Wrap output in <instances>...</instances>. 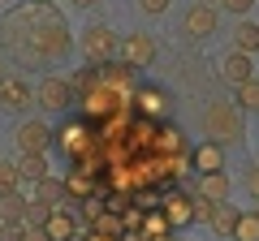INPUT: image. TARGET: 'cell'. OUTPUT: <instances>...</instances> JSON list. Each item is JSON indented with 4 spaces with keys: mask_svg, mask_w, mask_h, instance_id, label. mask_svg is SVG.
<instances>
[{
    "mask_svg": "<svg viewBox=\"0 0 259 241\" xmlns=\"http://www.w3.org/2000/svg\"><path fill=\"white\" fill-rule=\"evenodd\" d=\"M82 56H87V65L117 61V56H121V35H117L112 26H87V35H82Z\"/></svg>",
    "mask_w": 259,
    "mask_h": 241,
    "instance_id": "52a82bcc",
    "label": "cell"
},
{
    "mask_svg": "<svg viewBox=\"0 0 259 241\" xmlns=\"http://www.w3.org/2000/svg\"><path fill=\"white\" fill-rule=\"evenodd\" d=\"M0 43L18 52L30 65H48V61H61L69 52V26L56 13V5H44V0H30L18 13L0 22Z\"/></svg>",
    "mask_w": 259,
    "mask_h": 241,
    "instance_id": "7a4b0ae2",
    "label": "cell"
},
{
    "mask_svg": "<svg viewBox=\"0 0 259 241\" xmlns=\"http://www.w3.org/2000/svg\"><path fill=\"white\" fill-rule=\"evenodd\" d=\"M35 198H44L48 207H61V203H65V176H61V181H56V176L35 181Z\"/></svg>",
    "mask_w": 259,
    "mask_h": 241,
    "instance_id": "7402d4cb",
    "label": "cell"
},
{
    "mask_svg": "<svg viewBox=\"0 0 259 241\" xmlns=\"http://www.w3.org/2000/svg\"><path fill=\"white\" fill-rule=\"evenodd\" d=\"M26 207H30V198L22 194V190H13V194H0V224H5V228H13V224H26Z\"/></svg>",
    "mask_w": 259,
    "mask_h": 241,
    "instance_id": "e0dca14e",
    "label": "cell"
},
{
    "mask_svg": "<svg viewBox=\"0 0 259 241\" xmlns=\"http://www.w3.org/2000/svg\"><path fill=\"white\" fill-rule=\"evenodd\" d=\"M74 241H87V232H78V237H74Z\"/></svg>",
    "mask_w": 259,
    "mask_h": 241,
    "instance_id": "d590c367",
    "label": "cell"
},
{
    "mask_svg": "<svg viewBox=\"0 0 259 241\" xmlns=\"http://www.w3.org/2000/svg\"><path fill=\"white\" fill-rule=\"evenodd\" d=\"M74 103H78V91H74L69 78L48 74L44 82L35 86V108H44V112H65V108H74Z\"/></svg>",
    "mask_w": 259,
    "mask_h": 241,
    "instance_id": "8992f818",
    "label": "cell"
},
{
    "mask_svg": "<svg viewBox=\"0 0 259 241\" xmlns=\"http://www.w3.org/2000/svg\"><path fill=\"white\" fill-rule=\"evenodd\" d=\"M194 172H225V142L216 138H203L199 147H194Z\"/></svg>",
    "mask_w": 259,
    "mask_h": 241,
    "instance_id": "5bb4252c",
    "label": "cell"
},
{
    "mask_svg": "<svg viewBox=\"0 0 259 241\" xmlns=\"http://www.w3.org/2000/svg\"><path fill=\"white\" fill-rule=\"evenodd\" d=\"M194 5H221V0H194Z\"/></svg>",
    "mask_w": 259,
    "mask_h": 241,
    "instance_id": "e575fe53",
    "label": "cell"
},
{
    "mask_svg": "<svg viewBox=\"0 0 259 241\" xmlns=\"http://www.w3.org/2000/svg\"><path fill=\"white\" fill-rule=\"evenodd\" d=\"M139 9H143V13H164L168 0H139Z\"/></svg>",
    "mask_w": 259,
    "mask_h": 241,
    "instance_id": "f546056e",
    "label": "cell"
},
{
    "mask_svg": "<svg viewBox=\"0 0 259 241\" xmlns=\"http://www.w3.org/2000/svg\"><path fill=\"white\" fill-rule=\"evenodd\" d=\"M0 108H5V112H26V108H35V91H30L26 78L0 74Z\"/></svg>",
    "mask_w": 259,
    "mask_h": 241,
    "instance_id": "30bf717a",
    "label": "cell"
},
{
    "mask_svg": "<svg viewBox=\"0 0 259 241\" xmlns=\"http://www.w3.org/2000/svg\"><path fill=\"white\" fill-rule=\"evenodd\" d=\"M233 103H238L242 112H259V78H250V82H242L238 91H233Z\"/></svg>",
    "mask_w": 259,
    "mask_h": 241,
    "instance_id": "cb8c5ba5",
    "label": "cell"
},
{
    "mask_svg": "<svg viewBox=\"0 0 259 241\" xmlns=\"http://www.w3.org/2000/svg\"><path fill=\"white\" fill-rule=\"evenodd\" d=\"M121 61L134 69H147L156 65V39L143 35V30H134V35H121Z\"/></svg>",
    "mask_w": 259,
    "mask_h": 241,
    "instance_id": "8fae6325",
    "label": "cell"
},
{
    "mask_svg": "<svg viewBox=\"0 0 259 241\" xmlns=\"http://www.w3.org/2000/svg\"><path fill=\"white\" fill-rule=\"evenodd\" d=\"M156 241H177V237H173V232H164V237H156Z\"/></svg>",
    "mask_w": 259,
    "mask_h": 241,
    "instance_id": "836d02e7",
    "label": "cell"
},
{
    "mask_svg": "<svg viewBox=\"0 0 259 241\" xmlns=\"http://www.w3.org/2000/svg\"><path fill=\"white\" fill-rule=\"evenodd\" d=\"M233 241H259V215L255 211H242L238 228H233Z\"/></svg>",
    "mask_w": 259,
    "mask_h": 241,
    "instance_id": "d4e9b609",
    "label": "cell"
},
{
    "mask_svg": "<svg viewBox=\"0 0 259 241\" xmlns=\"http://www.w3.org/2000/svg\"><path fill=\"white\" fill-rule=\"evenodd\" d=\"M164 232H173L168 215L160 211V207H143V228H139V237H143V241H156V237H164Z\"/></svg>",
    "mask_w": 259,
    "mask_h": 241,
    "instance_id": "d6986e66",
    "label": "cell"
},
{
    "mask_svg": "<svg viewBox=\"0 0 259 241\" xmlns=\"http://www.w3.org/2000/svg\"><path fill=\"white\" fill-rule=\"evenodd\" d=\"M203 134L216 142H225V147H233V142L246 138V120H242V108L238 103H207L203 112Z\"/></svg>",
    "mask_w": 259,
    "mask_h": 241,
    "instance_id": "277c9868",
    "label": "cell"
},
{
    "mask_svg": "<svg viewBox=\"0 0 259 241\" xmlns=\"http://www.w3.org/2000/svg\"><path fill=\"white\" fill-rule=\"evenodd\" d=\"M194 203H199V194L194 190H168V194H160V211L168 215V224H173V232L177 228H190L194 224Z\"/></svg>",
    "mask_w": 259,
    "mask_h": 241,
    "instance_id": "ba28073f",
    "label": "cell"
},
{
    "mask_svg": "<svg viewBox=\"0 0 259 241\" xmlns=\"http://www.w3.org/2000/svg\"><path fill=\"white\" fill-rule=\"evenodd\" d=\"M74 5L78 9H91V5H100V0H74Z\"/></svg>",
    "mask_w": 259,
    "mask_h": 241,
    "instance_id": "d6a6232c",
    "label": "cell"
},
{
    "mask_svg": "<svg viewBox=\"0 0 259 241\" xmlns=\"http://www.w3.org/2000/svg\"><path fill=\"white\" fill-rule=\"evenodd\" d=\"M18 172H22V181H44L48 176V159L44 155H18Z\"/></svg>",
    "mask_w": 259,
    "mask_h": 241,
    "instance_id": "603a6c76",
    "label": "cell"
},
{
    "mask_svg": "<svg viewBox=\"0 0 259 241\" xmlns=\"http://www.w3.org/2000/svg\"><path fill=\"white\" fill-rule=\"evenodd\" d=\"M255 215H259V203H255Z\"/></svg>",
    "mask_w": 259,
    "mask_h": 241,
    "instance_id": "74e56055",
    "label": "cell"
},
{
    "mask_svg": "<svg viewBox=\"0 0 259 241\" xmlns=\"http://www.w3.org/2000/svg\"><path fill=\"white\" fill-rule=\"evenodd\" d=\"M78 91V116L95 130H104L121 112H134V91H139V69L125 61H104V65H82L74 78Z\"/></svg>",
    "mask_w": 259,
    "mask_h": 241,
    "instance_id": "6da1fadb",
    "label": "cell"
},
{
    "mask_svg": "<svg viewBox=\"0 0 259 241\" xmlns=\"http://www.w3.org/2000/svg\"><path fill=\"white\" fill-rule=\"evenodd\" d=\"M246 194H250V198L259 203V164H255V168L246 172Z\"/></svg>",
    "mask_w": 259,
    "mask_h": 241,
    "instance_id": "f1b7e54d",
    "label": "cell"
},
{
    "mask_svg": "<svg viewBox=\"0 0 259 241\" xmlns=\"http://www.w3.org/2000/svg\"><path fill=\"white\" fill-rule=\"evenodd\" d=\"M182 26H186V35H194V39L216 35V26H221L216 5H190V9H186V18H182Z\"/></svg>",
    "mask_w": 259,
    "mask_h": 241,
    "instance_id": "4fadbf2b",
    "label": "cell"
},
{
    "mask_svg": "<svg viewBox=\"0 0 259 241\" xmlns=\"http://www.w3.org/2000/svg\"><path fill=\"white\" fill-rule=\"evenodd\" d=\"M22 186V172H18V159H0V194H13V190Z\"/></svg>",
    "mask_w": 259,
    "mask_h": 241,
    "instance_id": "484cf974",
    "label": "cell"
},
{
    "mask_svg": "<svg viewBox=\"0 0 259 241\" xmlns=\"http://www.w3.org/2000/svg\"><path fill=\"white\" fill-rule=\"evenodd\" d=\"M65 198L78 203V207L104 198V176H91V172H82V168H69V172H65Z\"/></svg>",
    "mask_w": 259,
    "mask_h": 241,
    "instance_id": "9c48e42d",
    "label": "cell"
},
{
    "mask_svg": "<svg viewBox=\"0 0 259 241\" xmlns=\"http://www.w3.org/2000/svg\"><path fill=\"white\" fill-rule=\"evenodd\" d=\"M87 241H125V237H112V232H95V228H87Z\"/></svg>",
    "mask_w": 259,
    "mask_h": 241,
    "instance_id": "1f68e13d",
    "label": "cell"
},
{
    "mask_svg": "<svg viewBox=\"0 0 259 241\" xmlns=\"http://www.w3.org/2000/svg\"><path fill=\"white\" fill-rule=\"evenodd\" d=\"M229 190H233L229 172H203V176H199V186H194V194L212 198V203H229Z\"/></svg>",
    "mask_w": 259,
    "mask_h": 241,
    "instance_id": "2e32d148",
    "label": "cell"
},
{
    "mask_svg": "<svg viewBox=\"0 0 259 241\" xmlns=\"http://www.w3.org/2000/svg\"><path fill=\"white\" fill-rule=\"evenodd\" d=\"M48 215H52V207H48L44 198H30V207H26V224L44 228V224H48Z\"/></svg>",
    "mask_w": 259,
    "mask_h": 241,
    "instance_id": "4316f807",
    "label": "cell"
},
{
    "mask_svg": "<svg viewBox=\"0 0 259 241\" xmlns=\"http://www.w3.org/2000/svg\"><path fill=\"white\" fill-rule=\"evenodd\" d=\"M44 5H56V0H44Z\"/></svg>",
    "mask_w": 259,
    "mask_h": 241,
    "instance_id": "8d00e7d4",
    "label": "cell"
},
{
    "mask_svg": "<svg viewBox=\"0 0 259 241\" xmlns=\"http://www.w3.org/2000/svg\"><path fill=\"white\" fill-rule=\"evenodd\" d=\"M56 147H61V155H69V164H82V159L100 155V130L87 125L82 116H74L56 130Z\"/></svg>",
    "mask_w": 259,
    "mask_h": 241,
    "instance_id": "3957f363",
    "label": "cell"
},
{
    "mask_svg": "<svg viewBox=\"0 0 259 241\" xmlns=\"http://www.w3.org/2000/svg\"><path fill=\"white\" fill-rule=\"evenodd\" d=\"M52 138L56 134L48 130L44 120H26V125H18V134H13V142H18L22 155H44V151L52 147Z\"/></svg>",
    "mask_w": 259,
    "mask_h": 241,
    "instance_id": "7c38bea8",
    "label": "cell"
},
{
    "mask_svg": "<svg viewBox=\"0 0 259 241\" xmlns=\"http://www.w3.org/2000/svg\"><path fill=\"white\" fill-rule=\"evenodd\" d=\"M22 241H52V237H48L44 228H35V224H26V232H22Z\"/></svg>",
    "mask_w": 259,
    "mask_h": 241,
    "instance_id": "4dcf8cb0",
    "label": "cell"
},
{
    "mask_svg": "<svg viewBox=\"0 0 259 241\" xmlns=\"http://www.w3.org/2000/svg\"><path fill=\"white\" fill-rule=\"evenodd\" d=\"M0 232H5V224H0Z\"/></svg>",
    "mask_w": 259,
    "mask_h": 241,
    "instance_id": "f35d334b",
    "label": "cell"
},
{
    "mask_svg": "<svg viewBox=\"0 0 259 241\" xmlns=\"http://www.w3.org/2000/svg\"><path fill=\"white\" fill-rule=\"evenodd\" d=\"M250 5H255V0H221V9H225V13H238V18H246Z\"/></svg>",
    "mask_w": 259,
    "mask_h": 241,
    "instance_id": "83f0119b",
    "label": "cell"
},
{
    "mask_svg": "<svg viewBox=\"0 0 259 241\" xmlns=\"http://www.w3.org/2000/svg\"><path fill=\"white\" fill-rule=\"evenodd\" d=\"M233 52H259V22H250V18H242L238 22V30H233Z\"/></svg>",
    "mask_w": 259,
    "mask_h": 241,
    "instance_id": "ffe728a7",
    "label": "cell"
},
{
    "mask_svg": "<svg viewBox=\"0 0 259 241\" xmlns=\"http://www.w3.org/2000/svg\"><path fill=\"white\" fill-rule=\"evenodd\" d=\"M44 232H48L52 241H74V237H78L82 228H78V215L69 211V207H52V215H48Z\"/></svg>",
    "mask_w": 259,
    "mask_h": 241,
    "instance_id": "9a60e30c",
    "label": "cell"
},
{
    "mask_svg": "<svg viewBox=\"0 0 259 241\" xmlns=\"http://www.w3.org/2000/svg\"><path fill=\"white\" fill-rule=\"evenodd\" d=\"M221 69H225V82H229L233 91H238L242 82H250V78H255V65H250V56H246V52H229Z\"/></svg>",
    "mask_w": 259,
    "mask_h": 241,
    "instance_id": "ac0fdd59",
    "label": "cell"
},
{
    "mask_svg": "<svg viewBox=\"0 0 259 241\" xmlns=\"http://www.w3.org/2000/svg\"><path fill=\"white\" fill-rule=\"evenodd\" d=\"M238 220H242L238 207L221 203V207H216V215H212V232H216V237H229V241H233V228H238Z\"/></svg>",
    "mask_w": 259,
    "mask_h": 241,
    "instance_id": "44dd1931",
    "label": "cell"
},
{
    "mask_svg": "<svg viewBox=\"0 0 259 241\" xmlns=\"http://www.w3.org/2000/svg\"><path fill=\"white\" fill-rule=\"evenodd\" d=\"M168 112H173V95H168L164 86H156V82H143L139 91H134V116L164 125V120H168Z\"/></svg>",
    "mask_w": 259,
    "mask_h": 241,
    "instance_id": "5b68a950",
    "label": "cell"
}]
</instances>
